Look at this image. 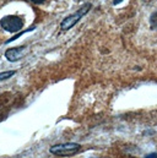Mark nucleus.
Masks as SVG:
<instances>
[{
    "mask_svg": "<svg viewBox=\"0 0 157 158\" xmlns=\"http://www.w3.org/2000/svg\"><path fill=\"white\" fill-rule=\"evenodd\" d=\"M150 23H151V28H157V12H154L150 17Z\"/></svg>",
    "mask_w": 157,
    "mask_h": 158,
    "instance_id": "obj_6",
    "label": "nucleus"
},
{
    "mask_svg": "<svg viewBox=\"0 0 157 158\" xmlns=\"http://www.w3.org/2000/svg\"><path fill=\"white\" fill-rule=\"evenodd\" d=\"M30 1H32V2H35V4H42V2H44L45 0H30Z\"/></svg>",
    "mask_w": 157,
    "mask_h": 158,
    "instance_id": "obj_9",
    "label": "nucleus"
},
{
    "mask_svg": "<svg viewBox=\"0 0 157 158\" xmlns=\"http://www.w3.org/2000/svg\"><path fill=\"white\" fill-rule=\"evenodd\" d=\"M32 30H35V27H31L30 30H27V31H23V32H21V33H17V35H16V36H14L12 38H10V40H6V44H7V43H10V42H14V40H16V38H19L20 36H22L23 33H26V32H28V31H32Z\"/></svg>",
    "mask_w": 157,
    "mask_h": 158,
    "instance_id": "obj_7",
    "label": "nucleus"
},
{
    "mask_svg": "<svg viewBox=\"0 0 157 158\" xmlns=\"http://www.w3.org/2000/svg\"><path fill=\"white\" fill-rule=\"evenodd\" d=\"M120 1H121V0H114V1H113V4H114V5H117V4H119Z\"/></svg>",
    "mask_w": 157,
    "mask_h": 158,
    "instance_id": "obj_10",
    "label": "nucleus"
},
{
    "mask_svg": "<svg viewBox=\"0 0 157 158\" xmlns=\"http://www.w3.org/2000/svg\"><path fill=\"white\" fill-rule=\"evenodd\" d=\"M81 150V146L78 143L74 142H66V143H59L55 146H52L49 148L50 153L59 156V157H70L76 155L78 151Z\"/></svg>",
    "mask_w": 157,
    "mask_h": 158,
    "instance_id": "obj_1",
    "label": "nucleus"
},
{
    "mask_svg": "<svg viewBox=\"0 0 157 158\" xmlns=\"http://www.w3.org/2000/svg\"><path fill=\"white\" fill-rule=\"evenodd\" d=\"M14 75H15V71H4V73H0V81L10 79Z\"/></svg>",
    "mask_w": 157,
    "mask_h": 158,
    "instance_id": "obj_5",
    "label": "nucleus"
},
{
    "mask_svg": "<svg viewBox=\"0 0 157 158\" xmlns=\"http://www.w3.org/2000/svg\"><path fill=\"white\" fill-rule=\"evenodd\" d=\"M25 48H26L25 45L16 47V48H10V49H7V50L5 52V58H6L9 61H11V63L17 61L20 58H22V55H23L22 52H23Z\"/></svg>",
    "mask_w": 157,
    "mask_h": 158,
    "instance_id": "obj_4",
    "label": "nucleus"
},
{
    "mask_svg": "<svg viewBox=\"0 0 157 158\" xmlns=\"http://www.w3.org/2000/svg\"><path fill=\"white\" fill-rule=\"evenodd\" d=\"M90 9H91V4H85L81 9H78L74 15H70V16L65 17V19L62 21V23H60V28H62L63 31H68V30H70L71 27H74L78 21H80V20L88 12Z\"/></svg>",
    "mask_w": 157,
    "mask_h": 158,
    "instance_id": "obj_2",
    "label": "nucleus"
},
{
    "mask_svg": "<svg viewBox=\"0 0 157 158\" xmlns=\"http://www.w3.org/2000/svg\"><path fill=\"white\" fill-rule=\"evenodd\" d=\"M0 26L4 31L14 33V32L20 31L23 27V20L16 15H9V16H5L1 19Z\"/></svg>",
    "mask_w": 157,
    "mask_h": 158,
    "instance_id": "obj_3",
    "label": "nucleus"
},
{
    "mask_svg": "<svg viewBox=\"0 0 157 158\" xmlns=\"http://www.w3.org/2000/svg\"><path fill=\"white\" fill-rule=\"evenodd\" d=\"M145 158H157V153H150V155H147Z\"/></svg>",
    "mask_w": 157,
    "mask_h": 158,
    "instance_id": "obj_8",
    "label": "nucleus"
}]
</instances>
